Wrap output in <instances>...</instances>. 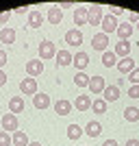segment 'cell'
I'll return each mask as SVG.
<instances>
[{
	"instance_id": "4dcf8cb0",
	"label": "cell",
	"mask_w": 139,
	"mask_h": 146,
	"mask_svg": "<svg viewBox=\"0 0 139 146\" xmlns=\"http://www.w3.org/2000/svg\"><path fill=\"white\" fill-rule=\"evenodd\" d=\"M11 135L7 133V131H0V146H11Z\"/></svg>"
},
{
	"instance_id": "7bdbcfd3",
	"label": "cell",
	"mask_w": 139,
	"mask_h": 146,
	"mask_svg": "<svg viewBox=\"0 0 139 146\" xmlns=\"http://www.w3.org/2000/svg\"><path fill=\"white\" fill-rule=\"evenodd\" d=\"M28 146H42L39 142H28Z\"/></svg>"
},
{
	"instance_id": "f1b7e54d",
	"label": "cell",
	"mask_w": 139,
	"mask_h": 146,
	"mask_svg": "<svg viewBox=\"0 0 139 146\" xmlns=\"http://www.w3.org/2000/svg\"><path fill=\"white\" fill-rule=\"evenodd\" d=\"M74 85L76 87H87L89 85V76L85 72H76V76H74Z\"/></svg>"
},
{
	"instance_id": "484cf974",
	"label": "cell",
	"mask_w": 139,
	"mask_h": 146,
	"mask_svg": "<svg viewBox=\"0 0 139 146\" xmlns=\"http://www.w3.org/2000/svg\"><path fill=\"white\" fill-rule=\"evenodd\" d=\"M83 133H85V129L78 127V124H70V127H67V137H70V140H80Z\"/></svg>"
},
{
	"instance_id": "9c48e42d",
	"label": "cell",
	"mask_w": 139,
	"mask_h": 146,
	"mask_svg": "<svg viewBox=\"0 0 139 146\" xmlns=\"http://www.w3.org/2000/svg\"><path fill=\"white\" fill-rule=\"evenodd\" d=\"M65 44H70V46H80V44H83V33H80L78 29H70L65 33Z\"/></svg>"
},
{
	"instance_id": "cb8c5ba5",
	"label": "cell",
	"mask_w": 139,
	"mask_h": 146,
	"mask_svg": "<svg viewBox=\"0 0 139 146\" xmlns=\"http://www.w3.org/2000/svg\"><path fill=\"white\" fill-rule=\"evenodd\" d=\"M61 20H63V11H61L59 7H52V9L48 11V22L50 24H59Z\"/></svg>"
},
{
	"instance_id": "30bf717a",
	"label": "cell",
	"mask_w": 139,
	"mask_h": 146,
	"mask_svg": "<svg viewBox=\"0 0 139 146\" xmlns=\"http://www.w3.org/2000/svg\"><path fill=\"white\" fill-rule=\"evenodd\" d=\"M102 94H104V96H102L104 103H113V100H117V98H120L122 92H120V85H107Z\"/></svg>"
},
{
	"instance_id": "9a60e30c",
	"label": "cell",
	"mask_w": 139,
	"mask_h": 146,
	"mask_svg": "<svg viewBox=\"0 0 139 146\" xmlns=\"http://www.w3.org/2000/svg\"><path fill=\"white\" fill-rule=\"evenodd\" d=\"M117 70H120V74H130L135 70V59H130V57H124L122 61H117Z\"/></svg>"
},
{
	"instance_id": "d4e9b609",
	"label": "cell",
	"mask_w": 139,
	"mask_h": 146,
	"mask_svg": "<svg viewBox=\"0 0 139 146\" xmlns=\"http://www.w3.org/2000/svg\"><path fill=\"white\" fill-rule=\"evenodd\" d=\"M11 142H13V146H28V137H26L24 131H15Z\"/></svg>"
},
{
	"instance_id": "836d02e7",
	"label": "cell",
	"mask_w": 139,
	"mask_h": 146,
	"mask_svg": "<svg viewBox=\"0 0 139 146\" xmlns=\"http://www.w3.org/2000/svg\"><path fill=\"white\" fill-rule=\"evenodd\" d=\"M109 9H111V15H113V18H117V15L124 13V9H120V7H109Z\"/></svg>"
},
{
	"instance_id": "f546056e",
	"label": "cell",
	"mask_w": 139,
	"mask_h": 146,
	"mask_svg": "<svg viewBox=\"0 0 139 146\" xmlns=\"http://www.w3.org/2000/svg\"><path fill=\"white\" fill-rule=\"evenodd\" d=\"M91 109L96 111V113H107V103H104L102 98H98V100H91Z\"/></svg>"
},
{
	"instance_id": "74e56055",
	"label": "cell",
	"mask_w": 139,
	"mask_h": 146,
	"mask_svg": "<svg viewBox=\"0 0 139 146\" xmlns=\"http://www.w3.org/2000/svg\"><path fill=\"white\" fill-rule=\"evenodd\" d=\"M124 146H139V140H135V137H130V140H126V144Z\"/></svg>"
},
{
	"instance_id": "ba28073f",
	"label": "cell",
	"mask_w": 139,
	"mask_h": 146,
	"mask_svg": "<svg viewBox=\"0 0 139 146\" xmlns=\"http://www.w3.org/2000/svg\"><path fill=\"white\" fill-rule=\"evenodd\" d=\"M133 31H135V26L130 24V22H122V24H117V37H120V42H128V37L133 35Z\"/></svg>"
},
{
	"instance_id": "e0dca14e",
	"label": "cell",
	"mask_w": 139,
	"mask_h": 146,
	"mask_svg": "<svg viewBox=\"0 0 139 146\" xmlns=\"http://www.w3.org/2000/svg\"><path fill=\"white\" fill-rule=\"evenodd\" d=\"M72 63H74L76 68H78V72H83L85 68L89 66V55L80 50V52H76V55H74V61H72Z\"/></svg>"
},
{
	"instance_id": "ffe728a7",
	"label": "cell",
	"mask_w": 139,
	"mask_h": 146,
	"mask_svg": "<svg viewBox=\"0 0 139 146\" xmlns=\"http://www.w3.org/2000/svg\"><path fill=\"white\" fill-rule=\"evenodd\" d=\"M74 107H76L78 111L91 109V98L87 96V94H83V96H76V100H74Z\"/></svg>"
},
{
	"instance_id": "6da1fadb",
	"label": "cell",
	"mask_w": 139,
	"mask_h": 146,
	"mask_svg": "<svg viewBox=\"0 0 139 146\" xmlns=\"http://www.w3.org/2000/svg\"><path fill=\"white\" fill-rule=\"evenodd\" d=\"M0 124H2V131H7V133H15V131H20V129H18L20 127V124H18V116H13L11 111L2 116Z\"/></svg>"
},
{
	"instance_id": "60d3db41",
	"label": "cell",
	"mask_w": 139,
	"mask_h": 146,
	"mask_svg": "<svg viewBox=\"0 0 139 146\" xmlns=\"http://www.w3.org/2000/svg\"><path fill=\"white\" fill-rule=\"evenodd\" d=\"M128 20L130 22H139V13H128Z\"/></svg>"
},
{
	"instance_id": "e575fe53",
	"label": "cell",
	"mask_w": 139,
	"mask_h": 146,
	"mask_svg": "<svg viewBox=\"0 0 139 146\" xmlns=\"http://www.w3.org/2000/svg\"><path fill=\"white\" fill-rule=\"evenodd\" d=\"M9 18H11V11H2V13H0V24H5Z\"/></svg>"
},
{
	"instance_id": "52a82bcc",
	"label": "cell",
	"mask_w": 139,
	"mask_h": 146,
	"mask_svg": "<svg viewBox=\"0 0 139 146\" xmlns=\"http://www.w3.org/2000/svg\"><path fill=\"white\" fill-rule=\"evenodd\" d=\"M91 46H94L96 50H100V52H104L107 46H109V35H104V33H96V35L91 37Z\"/></svg>"
},
{
	"instance_id": "7a4b0ae2",
	"label": "cell",
	"mask_w": 139,
	"mask_h": 146,
	"mask_svg": "<svg viewBox=\"0 0 139 146\" xmlns=\"http://www.w3.org/2000/svg\"><path fill=\"white\" fill-rule=\"evenodd\" d=\"M52 57H57V46L48 39H43L39 44V59H52Z\"/></svg>"
},
{
	"instance_id": "83f0119b",
	"label": "cell",
	"mask_w": 139,
	"mask_h": 146,
	"mask_svg": "<svg viewBox=\"0 0 139 146\" xmlns=\"http://www.w3.org/2000/svg\"><path fill=\"white\" fill-rule=\"evenodd\" d=\"M124 120L126 122H137L139 120V109L137 107H126V109H124Z\"/></svg>"
},
{
	"instance_id": "603a6c76",
	"label": "cell",
	"mask_w": 139,
	"mask_h": 146,
	"mask_svg": "<svg viewBox=\"0 0 139 146\" xmlns=\"http://www.w3.org/2000/svg\"><path fill=\"white\" fill-rule=\"evenodd\" d=\"M113 52H115V57H122V59H124V57L130 55V44H128V42H117Z\"/></svg>"
},
{
	"instance_id": "d590c367",
	"label": "cell",
	"mask_w": 139,
	"mask_h": 146,
	"mask_svg": "<svg viewBox=\"0 0 139 146\" xmlns=\"http://www.w3.org/2000/svg\"><path fill=\"white\" fill-rule=\"evenodd\" d=\"M7 59H9V57H7V50H2V48H0V68H2V66L7 63Z\"/></svg>"
},
{
	"instance_id": "d6986e66",
	"label": "cell",
	"mask_w": 139,
	"mask_h": 146,
	"mask_svg": "<svg viewBox=\"0 0 139 146\" xmlns=\"http://www.w3.org/2000/svg\"><path fill=\"white\" fill-rule=\"evenodd\" d=\"M0 42L2 44H13L15 42V29H11V26L0 29Z\"/></svg>"
},
{
	"instance_id": "5b68a950",
	"label": "cell",
	"mask_w": 139,
	"mask_h": 146,
	"mask_svg": "<svg viewBox=\"0 0 139 146\" xmlns=\"http://www.w3.org/2000/svg\"><path fill=\"white\" fill-rule=\"evenodd\" d=\"M20 92L22 94H26V96H35L37 94V81L35 79H22L20 81Z\"/></svg>"
},
{
	"instance_id": "8d00e7d4",
	"label": "cell",
	"mask_w": 139,
	"mask_h": 146,
	"mask_svg": "<svg viewBox=\"0 0 139 146\" xmlns=\"http://www.w3.org/2000/svg\"><path fill=\"white\" fill-rule=\"evenodd\" d=\"M74 2H70V0H63V2H59V9H70Z\"/></svg>"
},
{
	"instance_id": "8992f818",
	"label": "cell",
	"mask_w": 139,
	"mask_h": 146,
	"mask_svg": "<svg viewBox=\"0 0 139 146\" xmlns=\"http://www.w3.org/2000/svg\"><path fill=\"white\" fill-rule=\"evenodd\" d=\"M100 26H102V33L104 35H109V33H115L117 31V20L113 18V15H102V22H100Z\"/></svg>"
},
{
	"instance_id": "1f68e13d",
	"label": "cell",
	"mask_w": 139,
	"mask_h": 146,
	"mask_svg": "<svg viewBox=\"0 0 139 146\" xmlns=\"http://www.w3.org/2000/svg\"><path fill=\"white\" fill-rule=\"evenodd\" d=\"M128 76H130L128 81H130L133 85H139V68H135V70H133L130 74H128Z\"/></svg>"
},
{
	"instance_id": "4fadbf2b",
	"label": "cell",
	"mask_w": 139,
	"mask_h": 146,
	"mask_svg": "<svg viewBox=\"0 0 139 146\" xmlns=\"http://www.w3.org/2000/svg\"><path fill=\"white\" fill-rule=\"evenodd\" d=\"M33 107H35V109H48V107H50V96H48V94H39V92H37L35 96H33Z\"/></svg>"
},
{
	"instance_id": "4316f807",
	"label": "cell",
	"mask_w": 139,
	"mask_h": 146,
	"mask_svg": "<svg viewBox=\"0 0 139 146\" xmlns=\"http://www.w3.org/2000/svg\"><path fill=\"white\" fill-rule=\"evenodd\" d=\"M102 63H104V68H113V66H117V57H115V52L104 50V52H102Z\"/></svg>"
},
{
	"instance_id": "2e32d148",
	"label": "cell",
	"mask_w": 139,
	"mask_h": 146,
	"mask_svg": "<svg viewBox=\"0 0 139 146\" xmlns=\"http://www.w3.org/2000/svg\"><path fill=\"white\" fill-rule=\"evenodd\" d=\"M9 111H11L13 116L22 113V111H24V98L22 96H13L11 100H9Z\"/></svg>"
},
{
	"instance_id": "d6a6232c",
	"label": "cell",
	"mask_w": 139,
	"mask_h": 146,
	"mask_svg": "<svg viewBox=\"0 0 139 146\" xmlns=\"http://www.w3.org/2000/svg\"><path fill=\"white\" fill-rule=\"evenodd\" d=\"M128 96L130 98H139V85H130L128 87Z\"/></svg>"
},
{
	"instance_id": "7402d4cb",
	"label": "cell",
	"mask_w": 139,
	"mask_h": 146,
	"mask_svg": "<svg viewBox=\"0 0 139 146\" xmlns=\"http://www.w3.org/2000/svg\"><path fill=\"white\" fill-rule=\"evenodd\" d=\"M42 22H43V15L37 11V9H33V11L28 13V26H30V29H39Z\"/></svg>"
},
{
	"instance_id": "44dd1931",
	"label": "cell",
	"mask_w": 139,
	"mask_h": 146,
	"mask_svg": "<svg viewBox=\"0 0 139 146\" xmlns=\"http://www.w3.org/2000/svg\"><path fill=\"white\" fill-rule=\"evenodd\" d=\"M57 63L59 66H70L74 61V55H70V50H57Z\"/></svg>"
},
{
	"instance_id": "b9f144b4",
	"label": "cell",
	"mask_w": 139,
	"mask_h": 146,
	"mask_svg": "<svg viewBox=\"0 0 139 146\" xmlns=\"http://www.w3.org/2000/svg\"><path fill=\"white\" fill-rule=\"evenodd\" d=\"M102 146H117V142H115V140H107Z\"/></svg>"
},
{
	"instance_id": "f35d334b",
	"label": "cell",
	"mask_w": 139,
	"mask_h": 146,
	"mask_svg": "<svg viewBox=\"0 0 139 146\" xmlns=\"http://www.w3.org/2000/svg\"><path fill=\"white\" fill-rule=\"evenodd\" d=\"M15 13H30V7H18Z\"/></svg>"
},
{
	"instance_id": "277c9868",
	"label": "cell",
	"mask_w": 139,
	"mask_h": 146,
	"mask_svg": "<svg viewBox=\"0 0 139 146\" xmlns=\"http://www.w3.org/2000/svg\"><path fill=\"white\" fill-rule=\"evenodd\" d=\"M100 22H102V7H89V13H87V24L91 26H100Z\"/></svg>"
},
{
	"instance_id": "ac0fdd59",
	"label": "cell",
	"mask_w": 139,
	"mask_h": 146,
	"mask_svg": "<svg viewBox=\"0 0 139 146\" xmlns=\"http://www.w3.org/2000/svg\"><path fill=\"white\" fill-rule=\"evenodd\" d=\"M85 133L89 135V137H98V135L102 133V124L98 120H91V122H87V127H85Z\"/></svg>"
},
{
	"instance_id": "ab89813d",
	"label": "cell",
	"mask_w": 139,
	"mask_h": 146,
	"mask_svg": "<svg viewBox=\"0 0 139 146\" xmlns=\"http://www.w3.org/2000/svg\"><path fill=\"white\" fill-rule=\"evenodd\" d=\"M5 83H7V74L2 72V68H0V87L5 85Z\"/></svg>"
},
{
	"instance_id": "3957f363",
	"label": "cell",
	"mask_w": 139,
	"mask_h": 146,
	"mask_svg": "<svg viewBox=\"0 0 139 146\" xmlns=\"http://www.w3.org/2000/svg\"><path fill=\"white\" fill-rule=\"evenodd\" d=\"M42 72H43V61H39V59L26 61V74H28L30 79H37Z\"/></svg>"
},
{
	"instance_id": "5bb4252c",
	"label": "cell",
	"mask_w": 139,
	"mask_h": 146,
	"mask_svg": "<svg viewBox=\"0 0 139 146\" xmlns=\"http://www.w3.org/2000/svg\"><path fill=\"white\" fill-rule=\"evenodd\" d=\"M72 109H74V105L70 100H65V98H61V100L55 103V113H59V116H67Z\"/></svg>"
},
{
	"instance_id": "7c38bea8",
	"label": "cell",
	"mask_w": 139,
	"mask_h": 146,
	"mask_svg": "<svg viewBox=\"0 0 139 146\" xmlns=\"http://www.w3.org/2000/svg\"><path fill=\"white\" fill-rule=\"evenodd\" d=\"M87 13H89V7H78V9H74V24L85 26L87 24Z\"/></svg>"
},
{
	"instance_id": "8fae6325",
	"label": "cell",
	"mask_w": 139,
	"mask_h": 146,
	"mask_svg": "<svg viewBox=\"0 0 139 146\" xmlns=\"http://www.w3.org/2000/svg\"><path fill=\"white\" fill-rule=\"evenodd\" d=\"M87 87H89L91 94H102L107 85H104V79H102V76H91V79H89V85H87Z\"/></svg>"
}]
</instances>
